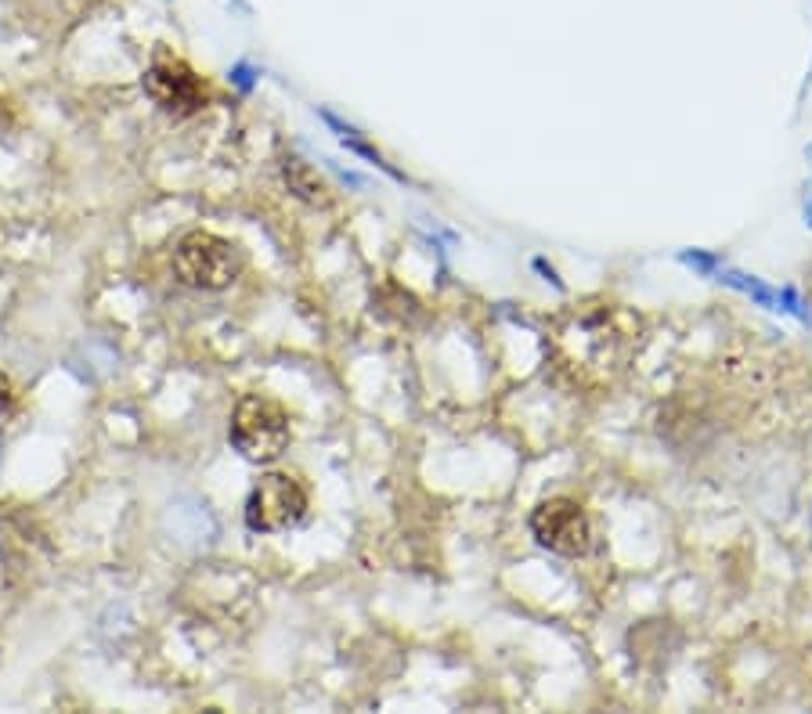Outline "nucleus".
I'll list each match as a JSON object with an SVG mask.
<instances>
[{"label":"nucleus","mask_w":812,"mask_h":714,"mask_svg":"<svg viewBox=\"0 0 812 714\" xmlns=\"http://www.w3.org/2000/svg\"><path fill=\"white\" fill-rule=\"evenodd\" d=\"M289 412L264 393H245L231 412L228 440L242 459L250 462H275L289 448Z\"/></svg>","instance_id":"f257e3e1"},{"label":"nucleus","mask_w":812,"mask_h":714,"mask_svg":"<svg viewBox=\"0 0 812 714\" xmlns=\"http://www.w3.org/2000/svg\"><path fill=\"white\" fill-rule=\"evenodd\" d=\"M174 270L192 289H228L239 278V253L214 231H188L174 250Z\"/></svg>","instance_id":"f03ea898"},{"label":"nucleus","mask_w":812,"mask_h":714,"mask_svg":"<svg viewBox=\"0 0 812 714\" xmlns=\"http://www.w3.org/2000/svg\"><path fill=\"white\" fill-rule=\"evenodd\" d=\"M307 513V491L297 476L289 473H267L261 484L250 491L245 502V527L256 534H275L297 527Z\"/></svg>","instance_id":"7ed1b4c3"},{"label":"nucleus","mask_w":812,"mask_h":714,"mask_svg":"<svg viewBox=\"0 0 812 714\" xmlns=\"http://www.w3.org/2000/svg\"><path fill=\"white\" fill-rule=\"evenodd\" d=\"M531 534L557 556H585L593 549V527L574 498H549L531 513Z\"/></svg>","instance_id":"20e7f679"},{"label":"nucleus","mask_w":812,"mask_h":714,"mask_svg":"<svg viewBox=\"0 0 812 714\" xmlns=\"http://www.w3.org/2000/svg\"><path fill=\"white\" fill-rule=\"evenodd\" d=\"M145 94L170 116H195L206 105V83L181 58H156L145 72Z\"/></svg>","instance_id":"39448f33"},{"label":"nucleus","mask_w":812,"mask_h":714,"mask_svg":"<svg viewBox=\"0 0 812 714\" xmlns=\"http://www.w3.org/2000/svg\"><path fill=\"white\" fill-rule=\"evenodd\" d=\"M286 184H289V192H293V195H300L304 203H311V206H329V188H325V181L318 177L314 170L304 163V159H289V163H286Z\"/></svg>","instance_id":"423d86ee"},{"label":"nucleus","mask_w":812,"mask_h":714,"mask_svg":"<svg viewBox=\"0 0 812 714\" xmlns=\"http://www.w3.org/2000/svg\"><path fill=\"white\" fill-rule=\"evenodd\" d=\"M719 281H722V286L736 289V292H744V297H752L758 307H766V311H780V292L773 289V286H766V281L755 278V275H744V270L722 267L719 270Z\"/></svg>","instance_id":"0eeeda50"},{"label":"nucleus","mask_w":812,"mask_h":714,"mask_svg":"<svg viewBox=\"0 0 812 714\" xmlns=\"http://www.w3.org/2000/svg\"><path fill=\"white\" fill-rule=\"evenodd\" d=\"M679 261L686 264V267H694V270H700V275H719V270L725 267L722 264V256L719 253H708V250H683L679 253Z\"/></svg>","instance_id":"6e6552de"},{"label":"nucleus","mask_w":812,"mask_h":714,"mask_svg":"<svg viewBox=\"0 0 812 714\" xmlns=\"http://www.w3.org/2000/svg\"><path fill=\"white\" fill-rule=\"evenodd\" d=\"M780 292V311L784 314H794V318H802V322H809V311H805V303L802 300H798V292L791 289V286H784V289H777Z\"/></svg>","instance_id":"1a4fd4ad"},{"label":"nucleus","mask_w":812,"mask_h":714,"mask_svg":"<svg viewBox=\"0 0 812 714\" xmlns=\"http://www.w3.org/2000/svg\"><path fill=\"white\" fill-rule=\"evenodd\" d=\"M531 267L538 270V275H541V278H546V281H549V286H552V289H560V292H563V289H568V286H563V278L557 275V267H552V264L546 261V256H535V261H531Z\"/></svg>","instance_id":"9d476101"},{"label":"nucleus","mask_w":812,"mask_h":714,"mask_svg":"<svg viewBox=\"0 0 812 714\" xmlns=\"http://www.w3.org/2000/svg\"><path fill=\"white\" fill-rule=\"evenodd\" d=\"M11 401H15V390H11V379L0 372V415L11 408Z\"/></svg>","instance_id":"9b49d317"},{"label":"nucleus","mask_w":812,"mask_h":714,"mask_svg":"<svg viewBox=\"0 0 812 714\" xmlns=\"http://www.w3.org/2000/svg\"><path fill=\"white\" fill-rule=\"evenodd\" d=\"M805 228H812V195H809V203H805Z\"/></svg>","instance_id":"f8f14e48"},{"label":"nucleus","mask_w":812,"mask_h":714,"mask_svg":"<svg viewBox=\"0 0 812 714\" xmlns=\"http://www.w3.org/2000/svg\"><path fill=\"white\" fill-rule=\"evenodd\" d=\"M805 156H809V159H812V149H805Z\"/></svg>","instance_id":"ddd939ff"}]
</instances>
